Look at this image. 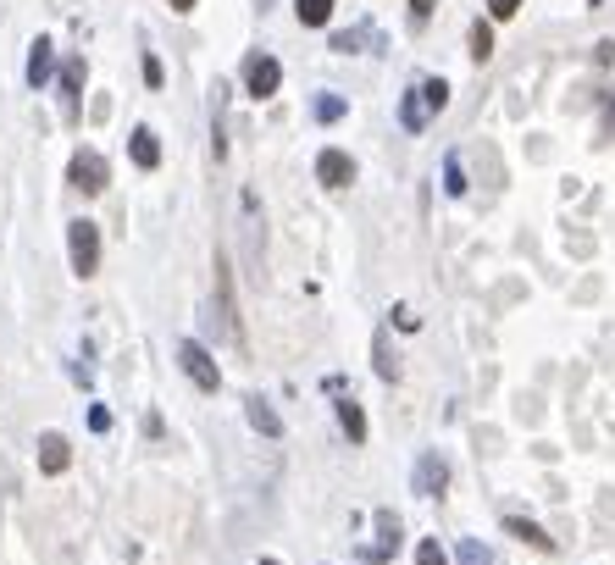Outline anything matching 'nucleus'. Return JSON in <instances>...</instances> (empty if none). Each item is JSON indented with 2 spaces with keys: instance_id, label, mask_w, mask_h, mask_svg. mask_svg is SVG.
<instances>
[{
  "instance_id": "c85d7f7f",
  "label": "nucleus",
  "mask_w": 615,
  "mask_h": 565,
  "mask_svg": "<svg viewBox=\"0 0 615 565\" xmlns=\"http://www.w3.org/2000/svg\"><path fill=\"white\" fill-rule=\"evenodd\" d=\"M261 565H278V560H261Z\"/></svg>"
},
{
  "instance_id": "f257e3e1",
  "label": "nucleus",
  "mask_w": 615,
  "mask_h": 565,
  "mask_svg": "<svg viewBox=\"0 0 615 565\" xmlns=\"http://www.w3.org/2000/svg\"><path fill=\"white\" fill-rule=\"evenodd\" d=\"M444 106H449V84H444V78H422V84H410L405 100H399V128H405V133H422L427 117H433V111H444Z\"/></svg>"
},
{
  "instance_id": "f3484780",
  "label": "nucleus",
  "mask_w": 615,
  "mask_h": 565,
  "mask_svg": "<svg viewBox=\"0 0 615 565\" xmlns=\"http://www.w3.org/2000/svg\"><path fill=\"white\" fill-rule=\"evenodd\" d=\"M471 56H477V61H488V56H494V28H488L483 17L471 23Z\"/></svg>"
},
{
  "instance_id": "f03ea898",
  "label": "nucleus",
  "mask_w": 615,
  "mask_h": 565,
  "mask_svg": "<svg viewBox=\"0 0 615 565\" xmlns=\"http://www.w3.org/2000/svg\"><path fill=\"white\" fill-rule=\"evenodd\" d=\"M67 255H73V272L78 277H95L100 272V228L89 217H78L67 228Z\"/></svg>"
},
{
  "instance_id": "5701e85b",
  "label": "nucleus",
  "mask_w": 615,
  "mask_h": 565,
  "mask_svg": "<svg viewBox=\"0 0 615 565\" xmlns=\"http://www.w3.org/2000/svg\"><path fill=\"white\" fill-rule=\"evenodd\" d=\"M145 84H150V89L167 84V73H161V61H156V56H145Z\"/></svg>"
},
{
  "instance_id": "39448f33",
  "label": "nucleus",
  "mask_w": 615,
  "mask_h": 565,
  "mask_svg": "<svg viewBox=\"0 0 615 565\" xmlns=\"http://www.w3.org/2000/svg\"><path fill=\"white\" fill-rule=\"evenodd\" d=\"M84 56H67L61 61V78H56V89H61V117L67 122H78L84 117Z\"/></svg>"
},
{
  "instance_id": "aec40b11",
  "label": "nucleus",
  "mask_w": 615,
  "mask_h": 565,
  "mask_svg": "<svg viewBox=\"0 0 615 565\" xmlns=\"http://www.w3.org/2000/svg\"><path fill=\"white\" fill-rule=\"evenodd\" d=\"M416 565H449V554L438 549V538H422V549H416Z\"/></svg>"
},
{
  "instance_id": "9b49d317",
  "label": "nucleus",
  "mask_w": 615,
  "mask_h": 565,
  "mask_svg": "<svg viewBox=\"0 0 615 565\" xmlns=\"http://www.w3.org/2000/svg\"><path fill=\"white\" fill-rule=\"evenodd\" d=\"M377 538H383V543L361 549V560H388V554L399 549V516H394V510H377Z\"/></svg>"
},
{
  "instance_id": "9d476101",
  "label": "nucleus",
  "mask_w": 615,
  "mask_h": 565,
  "mask_svg": "<svg viewBox=\"0 0 615 565\" xmlns=\"http://www.w3.org/2000/svg\"><path fill=\"white\" fill-rule=\"evenodd\" d=\"M128 150H133V167H139V172H156V167H161V139H156V128H133Z\"/></svg>"
},
{
  "instance_id": "bb28decb",
  "label": "nucleus",
  "mask_w": 615,
  "mask_h": 565,
  "mask_svg": "<svg viewBox=\"0 0 615 565\" xmlns=\"http://www.w3.org/2000/svg\"><path fill=\"white\" fill-rule=\"evenodd\" d=\"M604 128H610V133H615V95H610V100H604Z\"/></svg>"
},
{
  "instance_id": "ddd939ff",
  "label": "nucleus",
  "mask_w": 615,
  "mask_h": 565,
  "mask_svg": "<svg viewBox=\"0 0 615 565\" xmlns=\"http://www.w3.org/2000/svg\"><path fill=\"white\" fill-rule=\"evenodd\" d=\"M505 532H510V538H521V543H532V549H543V554L555 549V538H549V532L532 527V521H521V516H505Z\"/></svg>"
},
{
  "instance_id": "b1692460",
  "label": "nucleus",
  "mask_w": 615,
  "mask_h": 565,
  "mask_svg": "<svg viewBox=\"0 0 615 565\" xmlns=\"http://www.w3.org/2000/svg\"><path fill=\"white\" fill-rule=\"evenodd\" d=\"M488 12H494L499 23H505V17H516V12H521V0H488Z\"/></svg>"
},
{
  "instance_id": "a878e982",
  "label": "nucleus",
  "mask_w": 615,
  "mask_h": 565,
  "mask_svg": "<svg viewBox=\"0 0 615 565\" xmlns=\"http://www.w3.org/2000/svg\"><path fill=\"white\" fill-rule=\"evenodd\" d=\"M89 427H95V433H106V427H111V410L95 405V410H89Z\"/></svg>"
},
{
  "instance_id": "f8f14e48",
  "label": "nucleus",
  "mask_w": 615,
  "mask_h": 565,
  "mask_svg": "<svg viewBox=\"0 0 615 565\" xmlns=\"http://www.w3.org/2000/svg\"><path fill=\"white\" fill-rule=\"evenodd\" d=\"M50 67H56V45H50V39H34V45H28V84H45L50 78Z\"/></svg>"
},
{
  "instance_id": "4468645a",
  "label": "nucleus",
  "mask_w": 615,
  "mask_h": 565,
  "mask_svg": "<svg viewBox=\"0 0 615 565\" xmlns=\"http://www.w3.org/2000/svg\"><path fill=\"white\" fill-rule=\"evenodd\" d=\"M250 427H255V433H266V438H278V433H283V421H278V410L266 405V399H261V394H255V399H250Z\"/></svg>"
},
{
  "instance_id": "6e6552de",
  "label": "nucleus",
  "mask_w": 615,
  "mask_h": 565,
  "mask_svg": "<svg viewBox=\"0 0 615 565\" xmlns=\"http://www.w3.org/2000/svg\"><path fill=\"white\" fill-rule=\"evenodd\" d=\"M67 466H73V444L61 433H45L39 438V471H45V477H61Z\"/></svg>"
},
{
  "instance_id": "1a4fd4ad",
  "label": "nucleus",
  "mask_w": 615,
  "mask_h": 565,
  "mask_svg": "<svg viewBox=\"0 0 615 565\" xmlns=\"http://www.w3.org/2000/svg\"><path fill=\"white\" fill-rule=\"evenodd\" d=\"M444 488H449V466L438 455H422L416 460V493H422V499H438Z\"/></svg>"
},
{
  "instance_id": "4be33fe9",
  "label": "nucleus",
  "mask_w": 615,
  "mask_h": 565,
  "mask_svg": "<svg viewBox=\"0 0 615 565\" xmlns=\"http://www.w3.org/2000/svg\"><path fill=\"white\" fill-rule=\"evenodd\" d=\"M460 565H488V549H483V543H460Z\"/></svg>"
},
{
  "instance_id": "cd10ccee",
  "label": "nucleus",
  "mask_w": 615,
  "mask_h": 565,
  "mask_svg": "<svg viewBox=\"0 0 615 565\" xmlns=\"http://www.w3.org/2000/svg\"><path fill=\"white\" fill-rule=\"evenodd\" d=\"M172 12H194V0H172Z\"/></svg>"
},
{
  "instance_id": "20e7f679",
  "label": "nucleus",
  "mask_w": 615,
  "mask_h": 565,
  "mask_svg": "<svg viewBox=\"0 0 615 565\" xmlns=\"http://www.w3.org/2000/svg\"><path fill=\"white\" fill-rule=\"evenodd\" d=\"M178 361H183V372H189V383L200 388V394H217V388H222L217 361H211V355H205V349L194 344V338H183V344H178Z\"/></svg>"
},
{
  "instance_id": "0eeeda50",
  "label": "nucleus",
  "mask_w": 615,
  "mask_h": 565,
  "mask_svg": "<svg viewBox=\"0 0 615 565\" xmlns=\"http://www.w3.org/2000/svg\"><path fill=\"white\" fill-rule=\"evenodd\" d=\"M316 178H322L327 189H350V183H355V161L344 156V150H322V156H316Z\"/></svg>"
},
{
  "instance_id": "2eb2a0df",
  "label": "nucleus",
  "mask_w": 615,
  "mask_h": 565,
  "mask_svg": "<svg viewBox=\"0 0 615 565\" xmlns=\"http://www.w3.org/2000/svg\"><path fill=\"white\" fill-rule=\"evenodd\" d=\"M338 421H344V433H350V444H366V416L355 399H338Z\"/></svg>"
},
{
  "instance_id": "423d86ee",
  "label": "nucleus",
  "mask_w": 615,
  "mask_h": 565,
  "mask_svg": "<svg viewBox=\"0 0 615 565\" xmlns=\"http://www.w3.org/2000/svg\"><path fill=\"white\" fill-rule=\"evenodd\" d=\"M278 84H283L278 56H266V50H255V56L244 61V89H250L255 100H272V95H278Z\"/></svg>"
},
{
  "instance_id": "412c9836",
  "label": "nucleus",
  "mask_w": 615,
  "mask_h": 565,
  "mask_svg": "<svg viewBox=\"0 0 615 565\" xmlns=\"http://www.w3.org/2000/svg\"><path fill=\"white\" fill-rule=\"evenodd\" d=\"M338 117H344V100H338V95L316 100V122H338Z\"/></svg>"
},
{
  "instance_id": "a211bd4d",
  "label": "nucleus",
  "mask_w": 615,
  "mask_h": 565,
  "mask_svg": "<svg viewBox=\"0 0 615 565\" xmlns=\"http://www.w3.org/2000/svg\"><path fill=\"white\" fill-rule=\"evenodd\" d=\"M444 189L455 194V200H460V194H466V172H460V156H455V150H449V156H444Z\"/></svg>"
},
{
  "instance_id": "7ed1b4c3",
  "label": "nucleus",
  "mask_w": 615,
  "mask_h": 565,
  "mask_svg": "<svg viewBox=\"0 0 615 565\" xmlns=\"http://www.w3.org/2000/svg\"><path fill=\"white\" fill-rule=\"evenodd\" d=\"M67 183H73L78 194H106V183H111L106 156H100V150H78V156L67 161Z\"/></svg>"
},
{
  "instance_id": "393cba45",
  "label": "nucleus",
  "mask_w": 615,
  "mask_h": 565,
  "mask_svg": "<svg viewBox=\"0 0 615 565\" xmlns=\"http://www.w3.org/2000/svg\"><path fill=\"white\" fill-rule=\"evenodd\" d=\"M427 17H433V0H410V23L422 28V23H427Z\"/></svg>"
},
{
  "instance_id": "6ab92c4d",
  "label": "nucleus",
  "mask_w": 615,
  "mask_h": 565,
  "mask_svg": "<svg viewBox=\"0 0 615 565\" xmlns=\"http://www.w3.org/2000/svg\"><path fill=\"white\" fill-rule=\"evenodd\" d=\"M377 377H388V383L399 377V361H394V349H388L383 333H377Z\"/></svg>"
},
{
  "instance_id": "dca6fc26",
  "label": "nucleus",
  "mask_w": 615,
  "mask_h": 565,
  "mask_svg": "<svg viewBox=\"0 0 615 565\" xmlns=\"http://www.w3.org/2000/svg\"><path fill=\"white\" fill-rule=\"evenodd\" d=\"M294 12H300L305 28H322L327 17H333V0H294Z\"/></svg>"
}]
</instances>
